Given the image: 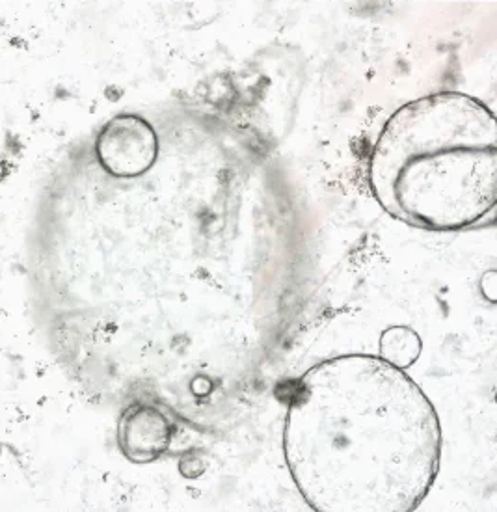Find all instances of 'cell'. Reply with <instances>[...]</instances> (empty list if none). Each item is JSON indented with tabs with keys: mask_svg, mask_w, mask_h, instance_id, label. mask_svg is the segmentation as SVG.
Segmentation results:
<instances>
[{
	"mask_svg": "<svg viewBox=\"0 0 497 512\" xmlns=\"http://www.w3.org/2000/svg\"><path fill=\"white\" fill-rule=\"evenodd\" d=\"M95 155L110 176H142L157 159V136L138 116H116L97 136Z\"/></svg>",
	"mask_w": 497,
	"mask_h": 512,
	"instance_id": "cell-3",
	"label": "cell"
},
{
	"mask_svg": "<svg viewBox=\"0 0 497 512\" xmlns=\"http://www.w3.org/2000/svg\"><path fill=\"white\" fill-rule=\"evenodd\" d=\"M170 442V425L151 406L127 408L118 427L121 453L136 464L157 460Z\"/></svg>",
	"mask_w": 497,
	"mask_h": 512,
	"instance_id": "cell-4",
	"label": "cell"
},
{
	"mask_svg": "<svg viewBox=\"0 0 497 512\" xmlns=\"http://www.w3.org/2000/svg\"><path fill=\"white\" fill-rule=\"evenodd\" d=\"M369 183L382 209L404 224L455 231L483 222L496 209L494 112L458 92L404 105L378 136Z\"/></svg>",
	"mask_w": 497,
	"mask_h": 512,
	"instance_id": "cell-2",
	"label": "cell"
},
{
	"mask_svg": "<svg viewBox=\"0 0 497 512\" xmlns=\"http://www.w3.org/2000/svg\"><path fill=\"white\" fill-rule=\"evenodd\" d=\"M283 455L313 511L408 512L436 481L442 429L403 369L350 354L313 365L296 382Z\"/></svg>",
	"mask_w": 497,
	"mask_h": 512,
	"instance_id": "cell-1",
	"label": "cell"
},
{
	"mask_svg": "<svg viewBox=\"0 0 497 512\" xmlns=\"http://www.w3.org/2000/svg\"><path fill=\"white\" fill-rule=\"evenodd\" d=\"M421 354V339L414 330L397 326L388 328L380 337V358L391 365L404 369L416 364Z\"/></svg>",
	"mask_w": 497,
	"mask_h": 512,
	"instance_id": "cell-5",
	"label": "cell"
}]
</instances>
